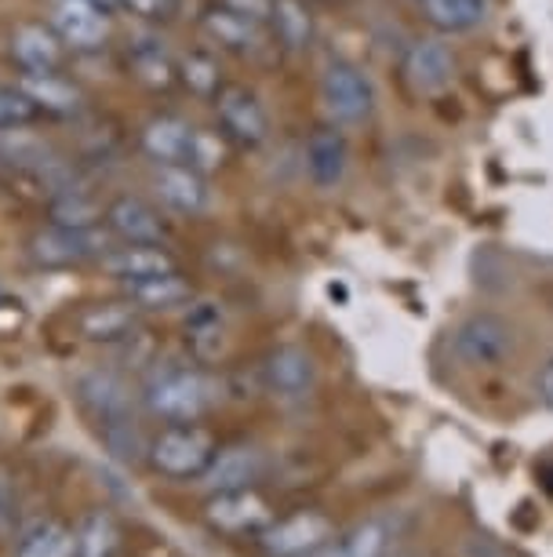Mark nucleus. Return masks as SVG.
Segmentation results:
<instances>
[{
    "mask_svg": "<svg viewBox=\"0 0 553 557\" xmlns=\"http://www.w3.org/2000/svg\"><path fill=\"white\" fill-rule=\"evenodd\" d=\"M142 401L164 423H197L218 401V383L201 368H156Z\"/></svg>",
    "mask_w": 553,
    "mask_h": 557,
    "instance_id": "1",
    "label": "nucleus"
},
{
    "mask_svg": "<svg viewBox=\"0 0 553 557\" xmlns=\"http://www.w3.org/2000/svg\"><path fill=\"white\" fill-rule=\"evenodd\" d=\"M215 451H218L215 437L197 423H172L150 441L153 470H161L164 478H175V481L204 478Z\"/></svg>",
    "mask_w": 553,
    "mask_h": 557,
    "instance_id": "2",
    "label": "nucleus"
},
{
    "mask_svg": "<svg viewBox=\"0 0 553 557\" xmlns=\"http://www.w3.org/2000/svg\"><path fill=\"white\" fill-rule=\"evenodd\" d=\"M321 107L339 128H357L372 117L375 110V88L368 73L353 66L347 59L328 62L321 73Z\"/></svg>",
    "mask_w": 553,
    "mask_h": 557,
    "instance_id": "3",
    "label": "nucleus"
},
{
    "mask_svg": "<svg viewBox=\"0 0 553 557\" xmlns=\"http://www.w3.org/2000/svg\"><path fill=\"white\" fill-rule=\"evenodd\" d=\"M212 102H215L218 135L226 143L241 146V150H259L269 139V113L252 88H244V84H223V91Z\"/></svg>",
    "mask_w": 553,
    "mask_h": 557,
    "instance_id": "4",
    "label": "nucleus"
},
{
    "mask_svg": "<svg viewBox=\"0 0 553 557\" xmlns=\"http://www.w3.org/2000/svg\"><path fill=\"white\" fill-rule=\"evenodd\" d=\"M336 535V524H331L321 510H296L280 521H269L263 532H259V546L269 557H306L317 546L331 543Z\"/></svg>",
    "mask_w": 553,
    "mask_h": 557,
    "instance_id": "5",
    "label": "nucleus"
},
{
    "mask_svg": "<svg viewBox=\"0 0 553 557\" xmlns=\"http://www.w3.org/2000/svg\"><path fill=\"white\" fill-rule=\"evenodd\" d=\"M514 354V329L495 313H477L455 329V357L469 368H495Z\"/></svg>",
    "mask_w": 553,
    "mask_h": 557,
    "instance_id": "6",
    "label": "nucleus"
},
{
    "mask_svg": "<svg viewBox=\"0 0 553 557\" xmlns=\"http://www.w3.org/2000/svg\"><path fill=\"white\" fill-rule=\"evenodd\" d=\"M156 201L175 215H204L212 208V186L208 175L190 164H153L150 178Z\"/></svg>",
    "mask_w": 553,
    "mask_h": 557,
    "instance_id": "7",
    "label": "nucleus"
},
{
    "mask_svg": "<svg viewBox=\"0 0 553 557\" xmlns=\"http://www.w3.org/2000/svg\"><path fill=\"white\" fill-rule=\"evenodd\" d=\"M401 77L415 96H441L455 77V59L444 40L419 37L404 48L401 55Z\"/></svg>",
    "mask_w": 553,
    "mask_h": 557,
    "instance_id": "8",
    "label": "nucleus"
},
{
    "mask_svg": "<svg viewBox=\"0 0 553 557\" xmlns=\"http://www.w3.org/2000/svg\"><path fill=\"white\" fill-rule=\"evenodd\" d=\"M106 237L102 230H66V226H48L29 240V256L40 267H77V262L102 259L106 256Z\"/></svg>",
    "mask_w": 553,
    "mask_h": 557,
    "instance_id": "9",
    "label": "nucleus"
},
{
    "mask_svg": "<svg viewBox=\"0 0 553 557\" xmlns=\"http://www.w3.org/2000/svg\"><path fill=\"white\" fill-rule=\"evenodd\" d=\"M197 23H201V34L212 40V45H218L223 51H234V55H255V51L266 45V26L241 12H234L223 0L204 4Z\"/></svg>",
    "mask_w": 553,
    "mask_h": 557,
    "instance_id": "10",
    "label": "nucleus"
},
{
    "mask_svg": "<svg viewBox=\"0 0 553 557\" xmlns=\"http://www.w3.org/2000/svg\"><path fill=\"white\" fill-rule=\"evenodd\" d=\"M106 230L121 245H164L168 240V223L142 197H113L106 205Z\"/></svg>",
    "mask_w": 553,
    "mask_h": 557,
    "instance_id": "11",
    "label": "nucleus"
},
{
    "mask_svg": "<svg viewBox=\"0 0 553 557\" xmlns=\"http://www.w3.org/2000/svg\"><path fill=\"white\" fill-rule=\"evenodd\" d=\"M51 29L70 51H99L110 40V12L85 4V0H55Z\"/></svg>",
    "mask_w": 553,
    "mask_h": 557,
    "instance_id": "12",
    "label": "nucleus"
},
{
    "mask_svg": "<svg viewBox=\"0 0 553 557\" xmlns=\"http://www.w3.org/2000/svg\"><path fill=\"white\" fill-rule=\"evenodd\" d=\"M197 132L190 121L175 117V113H156L142 124L139 146L153 164H190L193 161V146Z\"/></svg>",
    "mask_w": 553,
    "mask_h": 557,
    "instance_id": "13",
    "label": "nucleus"
},
{
    "mask_svg": "<svg viewBox=\"0 0 553 557\" xmlns=\"http://www.w3.org/2000/svg\"><path fill=\"white\" fill-rule=\"evenodd\" d=\"M350 168V146L347 135L339 132V124H325V128L310 132L306 139V175L317 190H336L347 178Z\"/></svg>",
    "mask_w": 553,
    "mask_h": 557,
    "instance_id": "14",
    "label": "nucleus"
},
{
    "mask_svg": "<svg viewBox=\"0 0 553 557\" xmlns=\"http://www.w3.org/2000/svg\"><path fill=\"white\" fill-rule=\"evenodd\" d=\"M12 59L23 66V73H40V70H62L70 48L62 45V37L51 29V23H18L8 37Z\"/></svg>",
    "mask_w": 553,
    "mask_h": 557,
    "instance_id": "15",
    "label": "nucleus"
},
{
    "mask_svg": "<svg viewBox=\"0 0 553 557\" xmlns=\"http://www.w3.org/2000/svg\"><path fill=\"white\" fill-rule=\"evenodd\" d=\"M77 397L80 405L88 408V416L96 419L99 426L117 423V419H131V394L128 383L121 375L106 372V368H96V372H85L77 380Z\"/></svg>",
    "mask_w": 553,
    "mask_h": 557,
    "instance_id": "16",
    "label": "nucleus"
},
{
    "mask_svg": "<svg viewBox=\"0 0 553 557\" xmlns=\"http://www.w3.org/2000/svg\"><path fill=\"white\" fill-rule=\"evenodd\" d=\"M99 262L113 281H121V285H135V281L161 277V273L179 270L172 251H164V245H121V248H110Z\"/></svg>",
    "mask_w": 553,
    "mask_h": 557,
    "instance_id": "17",
    "label": "nucleus"
},
{
    "mask_svg": "<svg viewBox=\"0 0 553 557\" xmlns=\"http://www.w3.org/2000/svg\"><path fill=\"white\" fill-rule=\"evenodd\" d=\"M18 88L37 102V110L45 117H73L85 107V91L77 88L70 77H62L59 70H40V73H23Z\"/></svg>",
    "mask_w": 553,
    "mask_h": 557,
    "instance_id": "18",
    "label": "nucleus"
},
{
    "mask_svg": "<svg viewBox=\"0 0 553 557\" xmlns=\"http://www.w3.org/2000/svg\"><path fill=\"white\" fill-rule=\"evenodd\" d=\"M263 372H266V386L280 397H306L313 391V383H317V364L299 346H280V350H274L266 357Z\"/></svg>",
    "mask_w": 553,
    "mask_h": 557,
    "instance_id": "19",
    "label": "nucleus"
},
{
    "mask_svg": "<svg viewBox=\"0 0 553 557\" xmlns=\"http://www.w3.org/2000/svg\"><path fill=\"white\" fill-rule=\"evenodd\" d=\"M77 329L88 343H124L139 332V307L131 299L124 302H96L80 310Z\"/></svg>",
    "mask_w": 553,
    "mask_h": 557,
    "instance_id": "20",
    "label": "nucleus"
},
{
    "mask_svg": "<svg viewBox=\"0 0 553 557\" xmlns=\"http://www.w3.org/2000/svg\"><path fill=\"white\" fill-rule=\"evenodd\" d=\"M266 26L277 45L291 51V55L310 51L313 37H317V18L310 12V0H274V4H269Z\"/></svg>",
    "mask_w": 553,
    "mask_h": 557,
    "instance_id": "21",
    "label": "nucleus"
},
{
    "mask_svg": "<svg viewBox=\"0 0 553 557\" xmlns=\"http://www.w3.org/2000/svg\"><path fill=\"white\" fill-rule=\"evenodd\" d=\"M423 23L437 34H469L492 15V0H415Z\"/></svg>",
    "mask_w": 553,
    "mask_h": 557,
    "instance_id": "22",
    "label": "nucleus"
},
{
    "mask_svg": "<svg viewBox=\"0 0 553 557\" xmlns=\"http://www.w3.org/2000/svg\"><path fill=\"white\" fill-rule=\"evenodd\" d=\"M128 70L135 81L153 91H168L179 84V59H172V51L153 37L135 40L128 48Z\"/></svg>",
    "mask_w": 553,
    "mask_h": 557,
    "instance_id": "23",
    "label": "nucleus"
},
{
    "mask_svg": "<svg viewBox=\"0 0 553 557\" xmlns=\"http://www.w3.org/2000/svg\"><path fill=\"white\" fill-rule=\"evenodd\" d=\"M208 521H212L215 529H226V532H248V529H259V524H266L269 510H266V503L259 499L252 488L215 492V499L208 503Z\"/></svg>",
    "mask_w": 553,
    "mask_h": 557,
    "instance_id": "24",
    "label": "nucleus"
},
{
    "mask_svg": "<svg viewBox=\"0 0 553 557\" xmlns=\"http://www.w3.org/2000/svg\"><path fill=\"white\" fill-rule=\"evenodd\" d=\"M259 470H263L259 451L244 448V445H234V448L215 451L212 467L204 470V481H208V488H212V492H241V488H252Z\"/></svg>",
    "mask_w": 553,
    "mask_h": 557,
    "instance_id": "25",
    "label": "nucleus"
},
{
    "mask_svg": "<svg viewBox=\"0 0 553 557\" xmlns=\"http://www.w3.org/2000/svg\"><path fill=\"white\" fill-rule=\"evenodd\" d=\"M128 299L139 310H175L193 299V288L179 270H172V273H161V277H146L128 285Z\"/></svg>",
    "mask_w": 553,
    "mask_h": 557,
    "instance_id": "26",
    "label": "nucleus"
},
{
    "mask_svg": "<svg viewBox=\"0 0 553 557\" xmlns=\"http://www.w3.org/2000/svg\"><path fill=\"white\" fill-rule=\"evenodd\" d=\"M48 219L51 226H66V230H96L106 223V205H99L96 197L85 194V190H59L51 197V208H48Z\"/></svg>",
    "mask_w": 553,
    "mask_h": 557,
    "instance_id": "27",
    "label": "nucleus"
},
{
    "mask_svg": "<svg viewBox=\"0 0 553 557\" xmlns=\"http://www.w3.org/2000/svg\"><path fill=\"white\" fill-rule=\"evenodd\" d=\"M386 550H390V524L368 521V524H357L347 540L317 546V550L306 557H386Z\"/></svg>",
    "mask_w": 553,
    "mask_h": 557,
    "instance_id": "28",
    "label": "nucleus"
},
{
    "mask_svg": "<svg viewBox=\"0 0 553 557\" xmlns=\"http://www.w3.org/2000/svg\"><path fill=\"white\" fill-rule=\"evenodd\" d=\"M77 543H73V557H117L121 550V532L106 510L85 513V521L77 524Z\"/></svg>",
    "mask_w": 553,
    "mask_h": 557,
    "instance_id": "29",
    "label": "nucleus"
},
{
    "mask_svg": "<svg viewBox=\"0 0 553 557\" xmlns=\"http://www.w3.org/2000/svg\"><path fill=\"white\" fill-rule=\"evenodd\" d=\"M73 535L62 521H37L23 540H18L15 557H73Z\"/></svg>",
    "mask_w": 553,
    "mask_h": 557,
    "instance_id": "30",
    "label": "nucleus"
},
{
    "mask_svg": "<svg viewBox=\"0 0 553 557\" xmlns=\"http://www.w3.org/2000/svg\"><path fill=\"white\" fill-rule=\"evenodd\" d=\"M179 84L201 99H215L226 81H223V66H218L212 51H186L179 59Z\"/></svg>",
    "mask_w": 553,
    "mask_h": 557,
    "instance_id": "31",
    "label": "nucleus"
},
{
    "mask_svg": "<svg viewBox=\"0 0 553 557\" xmlns=\"http://www.w3.org/2000/svg\"><path fill=\"white\" fill-rule=\"evenodd\" d=\"M99 434H102V445L110 448V456H113V459H121V462H139V459H142V451H150V445L142 441L139 423H135V416H131V419H117V423L99 426Z\"/></svg>",
    "mask_w": 553,
    "mask_h": 557,
    "instance_id": "32",
    "label": "nucleus"
},
{
    "mask_svg": "<svg viewBox=\"0 0 553 557\" xmlns=\"http://www.w3.org/2000/svg\"><path fill=\"white\" fill-rule=\"evenodd\" d=\"M45 113L37 110V102L26 96L18 84L0 81V132H18L29 128L34 121H40Z\"/></svg>",
    "mask_w": 553,
    "mask_h": 557,
    "instance_id": "33",
    "label": "nucleus"
},
{
    "mask_svg": "<svg viewBox=\"0 0 553 557\" xmlns=\"http://www.w3.org/2000/svg\"><path fill=\"white\" fill-rule=\"evenodd\" d=\"M190 339H193V354L201 361H215L223 354V321H218L215 310H201L190 318Z\"/></svg>",
    "mask_w": 553,
    "mask_h": 557,
    "instance_id": "34",
    "label": "nucleus"
},
{
    "mask_svg": "<svg viewBox=\"0 0 553 557\" xmlns=\"http://www.w3.org/2000/svg\"><path fill=\"white\" fill-rule=\"evenodd\" d=\"M121 8L142 23H168L179 12V0H121Z\"/></svg>",
    "mask_w": 553,
    "mask_h": 557,
    "instance_id": "35",
    "label": "nucleus"
},
{
    "mask_svg": "<svg viewBox=\"0 0 553 557\" xmlns=\"http://www.w3.org/2000/svg\"><path fill=\"white\" fill-rule=\"evenodd\" d=\"M12 524H15V488L12 481L0 474V540L12 532Z\"/></svg>",
    "mask_w": 553,
    "mask_h": 557,
    "instance_id": "36",
    "label": "nucleus"
},
{
    "mask_svg": "<svg viewBox=\"0 0 553 557\" xmlns=\"http://www.w3.org/2000/svg\"><path fill=\"white\" fill-rule=\"evenodd\" d=\"M223 4H229L234 12H241L248 18H255V23H263L266 26V18H269V4L274 0H223Z\"/></svg>",
    "mask_w": 553,
    "mask_h": 557,
    "instance_id": "37",
    "label": "nucleus"
},
{
    "mask_svg": "<svg viewBox=\"0 0 553 557\" xmlns=\"http://www.w3.org/2000/svg\"><path fill=\"white\" fill-rule=\"evenodd\" d=\"M536 394H539V401L550 408L553 412V357L546 364H542V372H539V383H536Z\"/></svg>",
    "mask_w": 553,
    "mask_h": 557,
    "instance_id": "38",
    "label": "nucleus"
},
{
    "mask_svg": "<svg viewBox=\"0 0 553 557\" xmlns=\"http://www.w3.org/2000/svg\"><path fill=\"white\" fill-rule=\"evenodd\" d=\"M85 4H96L102 12H113V8H121V0H85Z\"/></svg>",
    "mask_w": 553,
    "mask_h": 557,
    "instance_id": "39",
    "label": "nucleus"
}]
</instances>
